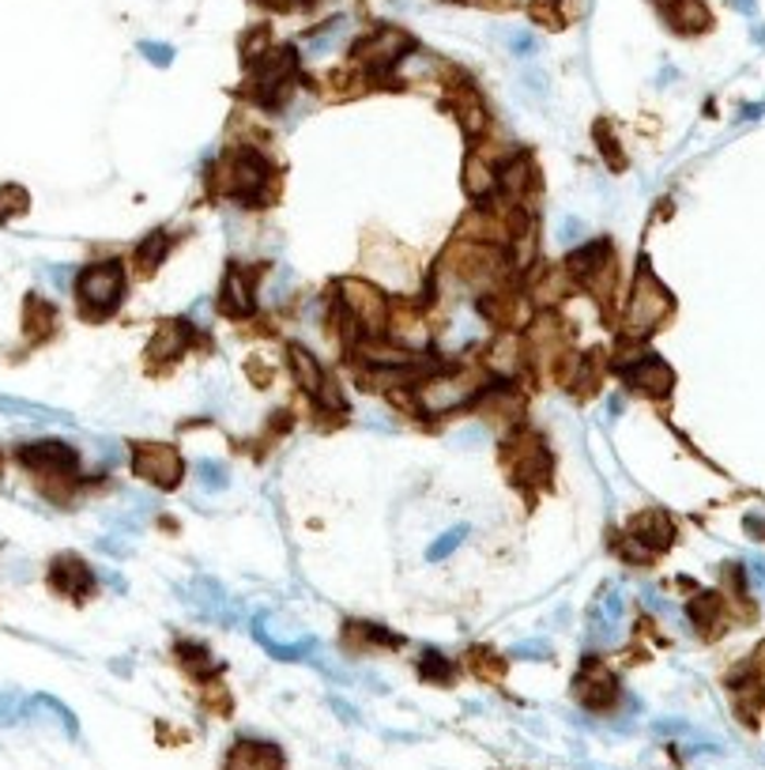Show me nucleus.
Wrapping results in <instances>:
<instances>
[{
  "label": "nucleus",
  "instance_id": "72a5a7b5",
  "mask_svg": "<svg viewBox=\"0 0 765 770\" xmlns=\"http://www.w3.org/2000/svg\"><path fill=\"white\" fill-rule=\"evenodd\" d=\"M242 53H245V61H260V57L268 53V27L250 31L245 43H242Z\"/></svg>",
  "mask_w": 765,
  "mask_h": 770
},
{
  "label": "nucleus",
  "instance_id": "f03ea898",
  "mask_svg": "<svg viewBox=\"0 0 765 770\" xmlns=\"http://www.w3.org/2000/svg\"><path fill=\"white\" fill-rule=\"evenodd\" d=\"M668 314H671L668 288L656 280L653 268L641 265L638 280H633V288H630V306H627V322H622V329H627V337H645V333H653Z\"/></svg>",
  "mask_w": 765,
  "mask_h": 770
},
{
  "label": "nucleus",
  "instance_id": "ddd939ff",
  "mask_svg": "<svg viewBox=\"0 0 765 770\" xmlns=\"http://www.w3.org/2000/svg\"><path fill=\"white\" fill-rule=\"evenodd\" d=\"M223 770H287V756L276 748V744L242 736V741H234L227 748Z\"/></svg>",
  "mask_w": 765,
  "mask_h": 770
},
{
  "label": "nucleus",
  "instance_id": "393cba45",
  "mask_svg": "<svg viewBox=\"0 0 765 770\" xmlns=\"http://www.w3.org/2000/svg\"><path fill=\"white\" fill-rule=\"evenodd\" d=\"M498 185L506 190L513 201H521L524 190L532 185V163L529 155H513V159H506V167L498 170Z\"/></svg>",
  "mask_w": 765,
  "mask_h": 770
},
{
  "label": "nucleus",
  "instance_id": "f3484780",
  "mask_svg": "<svg viewBox=\"0 0 765 770\" xmlns=\"http://www.w3.org/2000/svg\"><path fill=\"white\" fill-rule=\"evenodd\" d=\"M630 548L638 555H648V552H660V548L671 544V521L668 514L660 510H645L630 521Z\"/></svg>",
  "mask_w": 765,
  "mask_h": 770
},
{
  "label": "nucleus",
  "instance_id": "9b49d317",
  "mask_svg": "<svg viewBox=\"0 0 765 770\" xmlns=\"http://www.w3.org/2000/svg\"><path fill=\"white\" fill-rule=\"evenodd\" d=\"M291 371H294V378H299V385L309 393V397L320 400L325 408H332V412H340L343 393H340V385L325 374V366L317 363L314 351L302 348V344H291Z\"/></svg>",
  "mask_w": 765,
  "mask_h": 770
},
{
  "label": "nucleus",
  "instance_id": "7c9ffc66",
  "mask_svg": "<svg viewBox=\"0 0 765 770\" xmlns=\"http://www.w3.org/2000/svg\"><path fill=\"white\" fill-rule=\"evenodd\" d=\"M690 616H694L697 627H713L720 616V597L717 593H702L694 604H690Z\"/></svg>",
  "mask_w": 765,
  "mask_h": 770
},
{
  "label": "nucleus",
  "instance_id": "7ed1b4c3",
  "mask_svg": "<svg viewBox=\"0 0 765 770\" xmlns=\"http://www.w3.org/2000/svg\"><path fill=\"white\" fill-rule=\"evenodd\" d=\"M336 291H340V306H343V314H348V322H355L366 337L385 333L389 314H392L389 294H381L366 280H340L336 284Z\"/></svg>",
  "mask_w": 765,
  "mask_h": 770
},
{
  "label": "nucleus",
  "instance_id": "c9c22d12",
  "mask_svg": "<svg viewBox=\"0 0 765 770\" xmlns=\"http://www.w3.org/2000/svg\"><path fill=\"white\" fill-rule=\"evenodd\" d=\"M509 46H513V53L532 57V53L539 49V38L529 35V31H513V35H509Z\"/></svg>",
  "mask_w": 765,
  "mask_h": 770
},
{
  "label": "nucleus",
  "instance_id": "473e14b6",
  "mask_svg": "<svg viewBox=\"0 0 765 770\" xmlns=\"http://www.w3.org/2000/svg\"><path fill=\"white\" fill-rule=\"evenodd\" d=\"M418 676L423 679H434V684H449L452 679V665L441 653H426L423 661H418Z\"/></svg>",
  "mask_w": 765,
  "mask_h": 770
},
{
  "label": "nucleus",
  "instance_id": "2eb2a0df",
  "mask_svg": "<svg viewBox=\"0 0 765 770\" xmlns=\"http://www.w3.org/2000/svg\"><path fill=\"white\" fill-rule=\"evenodd\" d=\"M506 457H509V465H513V472L521 480H543L547 477V469H550L547 449H543V442L536 438V434H513V438H509Z\"/></svg>",
  "mask_w": 765,
  "mask_h": 770
},
{
  "label": "nucleus",
  "instance_id": "37998d69",
  "mask_svg": "<svg viewBox=\"0 0 765 770\" xmlns=\"http://www.w3.org/2000/svg\"><path fill=\"white\" fill-rule=\"evenodd\" d=\"M731 4H736L739 12H754V0H731Z\"/></svg>",
  "mask_w": 765,
  "mask_h": 770
},
{
  "label": "nucleus",
  "instance_id": "20e7f679",
  "mask_svg": "<svg viewBox=\"0 0 765 770\" xmlns=\"http://www.w3.org/2000/svg\"><path fill=\"white\" fill-rule=\"evenodd\" d=\"M121 288H125V273H121L118 261H98V265H87L84 273L76 276L80 306H84V314L90 317L110 314L121 302Z\"/></svg>",
  "mask_w": 765,
  "mask_h": 770
},
{
  "label": "nucleus",
  "instance_id": "c85d7f7f",
  "mask_svg": "<svg viewBox=\"0 0 765 770\" xmlns=\"http://www.w3.org/2000/svg\"><path fill=\"white\" fill-rule=\"evenodd\" d=\"M343 31H348V20L340 15V20H332V23H325L320 31H314V35H306V49L309 53H325V49L336 46V38H340Z\"/></svg>",
  "mask_w": 765,
  "mask_h": 770
},
{
  "label": "nucleus",
  "instance_id": "f257e3e1",
  "mask_svg": "<svg viewBox=\"0 0 765 770\" xmlns=\"http://www.w3.org/2000/svg\"><path fill=\"white\" fill-rule=\"evenodd\" d=\"M479 389H483L479 366H457V371H441V374H430L426 382H418L415 405L423 416H446L479 397Z\"/></svg>",
  "mask_w": 765,
  "mask_h": 770
},
{
  "label": "nucleus",
  "instance_id": "6e6552de",
  "mask_svg": "<svg viewBox=\"0 0 765 770\" xmlns=\"http://www.w3.org/2000/svg\"><path fill=\"white\" fill-rule=\"evenodd\" d=\"M573 695H578V702L585 710H592V714H611L622 699V687L596 658H588L585 665L578 669V676H573Z\"/></svg>",
  "mask_w": 765,
  "mask_h": 770
},
{
  "label": "nucleus",
  "instance_id": "ea45409f",
  "mask_svg": "<svg viewBox=\"0 0 765 770\" xmlns=\"http://www.w3.org/2000/svg\"><path fill=\"white\" fill-rule=\"evenodd\" d=\"M49 273V280L57 284V288H69V280H72V268H46Z\"/></svg>",
  "mask_w": 765,
  "mask_h": 770
},
{
  "label": "nucleus",
  "instance_id": "b1692460",
  "mask_svg": "<svg viewBox=\"0 0 765 770\" xmlns=\"http://www.w3.org/2000/svg\"><path fill=\"white\" fill-rule=\"evenodd\" d=\"M452 106H457V118H460V129H464V136H479L483 133V103L479 95L472 92V87H460V92H452Z\"/></svg>",
  "mask_w": 765,
  "mask_h": 770
},
{
  "label": "nucleus",
  "instance_id": "aec40b11",
  "mask_svg": "<svg viewBox=\"0 0 765 770\" xmlns=\"http://www.w3.org/2000/svg\"><path fill=\"white\" fill-rule=\"evenodd\" d=\"M189 340H193V325L189 322H162L155 329V337L147 340V356L159 359V363L162 359H174L189 348Z\"/></svg>",
  "mask_w": 765,
  "mask_h": 770
},
{
  "label": "nucleus",
  "instance_id": "c03bdc74",
  "mask_svg": "<svg viewBox=\"0 0 765 770\" xmlns=\"http://www.w3.org/2000/svg\"><path fill=\"white\" fill-rule=\"evenodd\" d=\"M758 665L765 669V646H762V650H758Z\"/></svg>",
  "mask_w": 765,
  "mask_h": 770
},
{
  "label": "nucleus",
  "instance_id": "4be33fe9",
  "mask_svg": "<svg viewBox=\"0 0 765 770\" xmlns=\"http://www.w3.org/2000/svg\"><path fill=\"white\" fill-rule=\"evenodd\" d=\"M0 412L4 416H15V420H35V423H64L72 428V416L61 412V408H46V405H35V400H20V397H0Z\"/></svg>",
  "mask_w": 765,
  "mask_h": 770
},
{
  "label": "nucleus",
  "instance_id": "412c9836",
  "mask_svg": "<svg viewBox=\"0 0 765 770\" xmlns=\"http://www.w3.org/2000/svg\"><path fill=\"white\" fill-rule=\"evenodd\" d=\"M464 190L472 201H490L498 190V175H495V167H490L487 159H483L479 152H472L464 159Z\"/></svg>",
  "mask_w": 765,
  "mask_h": 770
},
{
  "label": "nucleus",
  "instance_id": "79ce46f5",
  "mask_svg": "<svg viewBox=\"0 0 765 770\" xmlns=\"http://www.w3.org/2000/svg\"><path fill=\"white\" fill-rule=\"evenodd\" d=\"M102 552H110V555H129V544H121V540H102Z\"/></svg>",
  "mask_w": 765,
  "mask_h": 770
},
{
  "label": "nucleus",
  "instance_id": "c756f323",
  "mask_svg": "<svg viewBox=\"0 0 765 770\" xmlns=\"http://www.w3.org/2000/svg\"><path fill=\"white\" fill-rule=\"evenodd\" d=\"M196 593H201V609L204 612H211V616H219V612H227V597H223V589L216 586V581H208V578H196Z\"/></svg>",
  "mask_w": 765,
  "mask_h": 770
},
{
  "label": "nucleus",
  "instance_id": "4c0bfd02",
  "mask_svg": "<svg viewBox=\"0 0 765 770\" xmlns=\"http://www.w3.org/2000/svg\"><path fill=\"white\" fill-rule=\"evenodd\" d=\"M581 231H585V224L581 219H562V227H558V239H562L566 245H573L581 239Z\"/></svg>",
  "mask_w": 765,
  "mask_h": 770
},
{
  "label": "nucleus",
  "instance_id": "a878e982",
  "mask_svg": "<svg viewBox=\"0 0 765 770\" xmlns=\"http://www.w3.org/2000/svg\"><path fill=\"white\" fill-rule=\"evenodd\" d=\"M167 253H170V234H162V231L147 234V239L136 245V261H139V268H155L162 257H167Z\"/></svg>",
  "mask_w": 765,
  "mask_h": 770
},
{
  "label": "nucleus",
  "instance_id": "a18cd8bd",
  "mask_svg": "<svg viewBox=\"0 0 765 770\" xmlns=\"http://www.w3.org/2000/svg\"><path fill=\"white\" fill-rule=\"evenodd\" d=\"M302 4H317V0H302Z\"/></svg>",
  "mask_w": 765,
  "mask_h": 770
},
{
  "label": "nucleus",
  "instance_id": "9d476101",
  "mask_svg": "<svg viewBox=\"0 0 765 770\" xmlns=\"http://www.w3.org/2000/svg\"><path fill=\"white\" fill-rule=\"evenodd\" d=\"M133 472L155 488H178L181 483V454L167 442H139L133 449Z\"/></svg>",
  "mask_w": 765,
  "mask_h": 770
},
{
  "label": "nucleus",
  "instance_id": "5701e85b",
  "mask_svg": "<svg viewBox=\"0 0 765 770\" xmlns=\"http://www.w3.org/2000/svg\"><path fill=\"white\" fill-rule=\"evenodd\" d=\"M57 325V310L49 306L46 299H38V294H31L27 306H23V333H27V340H46L49 333H53Z\"/></svg>",
  "mask_w": 765,
  "mask_h": 770
},
{
  "label": "nucleus",
  "instance_id": "f704fd0d",
  "mask_svg": "<svg viewBox=\"0 0 765 770\" xmlns=\"http://www.w3.org/2000/svg\"><path fill=\"white\" fill-rule=\"evenodd\" d=\"M139 53H144L151 64H159V69H167V64L174 61V46H167V43H139Z\"/></svg>",
  "mask_w": 765,
  "mask_h": 770
},
{
  "label": "nucleus",
  "instance_id": "a19ab883",
  "mask_svg": "<svg viewBox=\"0 0 765 770\" xmlns=\"http://www.w3.org/2000/svg\"><path fill=\"white\" fill-rule=\"evenodd\" d=\"M517 658H524V653H539V658H543V653H547V642H524V646H517Z\"/></svg>",
  "mask_w": 765,
  "mask_h": 770
},
{
  "label": "nucleus",
  "instance_id": "1a4fd4ad",
  "mask_svg": "<svg viewBox=\"0 0 765 770\" xmlns=\"http://www.w3.org/2000/svg\"><path fill=\"white\" fill-rule=\"evenodd\" d=\"M415 53V43H411L408 31H397V27H381L374 31L369 38H362L355 46V61L362 69L369 72H385V69H397L404 57Z\"/></svg>",
  "mask_w": 765,
  "mask_h": 770
},
{
  "label": "nucleus",
  "instance_id": "f8f14e48",
  "mask_svg": "<svg viewBox=\"0 0 765 770\" xmlns=\"http://www.w3.org/2000/svg\"><path fill=\"white\" fill-rule=\"evenodd\" d=\"M294 76H299V53L294 49H271L257 64V87L265 103L276 106L283 95L294 92Z\"/></svg>",
  "mask_w": 765,
  "mask_h": 770
},
{
  "label": "nucleus",
  "instance_id": "423d86ee",
  "mask_svg": "<svg viewBox=\"0 0 765 770\" xmlns=\"http://www.w3.org/2000/svg\"><path fill=\"white\" fill-rule=\"evenodd\" d=\"M20 465L23 469H31L35 477H46V480H76L80 472V457L76 449L69 446V442H27V446H20Z\"/></svg>",
  "mask_w": 765,
  "mask_h": 770
},
{
  "label": "nucleus",
  "instance_id": "0eeeda50",
  "mask_svg": "<svg viewBox=\"0 0 765 770\" xmlns=\"http://www.w3.org/2000/svg\"><path fill=\"white\" fill-rule=\"evenodd\" d=\"M570 280H578L581 288H588L592 294H607L615 288V257L607 242H588L581 250L570 253V268H566Z\"/></svg>",
  "mask_w": 765,
  "mask_h": 770
},
{
  "label": "nucleus",
  "instance_id": "39448f33",
  "mask_svg": "<svg viewBox=\"0 0 765 770\" xmlns=\"http://www.w3.org/2000/svg\"><path fill=\"white\" fill-rule=\"evenodd\" d=\"M227 193L242 204H260L268 193V178H271V167L260 152L253 147H238L234 155L227 159Z\"/></svg>",
  "mask_w": 765,
  "mask_h": 770
},
{
  "label": "nucleus",
  "instance_id": "58836bf2",
  "mask_svg": "<svg viewBox=\"0 0 765 770\" xmlns=\"http://www.w3.org/2000/svg\"><path fill=\"white\" fill-rule=\"evenodd\" d=\"M746 578L754 581V589H758V593H765V560H751V563H746Z\"/></svg>",
  "mask_w": 765,
  "mask_h": 770
},
{
  "label": "nucleus",
  "instance_id": "bb28decb",
  "mask_svg": "<svg viewBox=\"0 0 765 770\" xmlns=\"http://www.w3.org/2000/svg\"><path fill=\"white\" fill-rule=\"evenodd\" d=\"M31 204V193L23 185H0V224L12 216H23Z\"/></svg>",
  "mask_w": 765,
  "mask_h": 770
},
{
  "label": "nucleus",
  "instance_id": "2f4dec72",
  "mask_svg": "<svg viewBox=\"0 0 765 770\" xmlns=\"http://www.w3.org/2000/svg\"><path fill=\"white\" fill-rule=\"evenodd\" d=\"M196 480H201L204 491H223L230 483L227 469L219 461H196Z\"/></svg>",
  "mask_w": 765,
  "mask_h": 770
},
{
  "label": "nucleus",
  "instance_id": "6ab92c4d",
  "mask_svg": "<svg viewBox=\"0 0 765 770\" xmlns=\"http://www.w3.org/2000/svg\"><path fill=\"white\" fill-rule=\"evenodd\" d=\"M90 581H95V578H90L87 563L80 560V555H61V560H53V570H49V586H53L61 597H87Z\"/></svg>",
  "mask_w": 765,
  "mask_h": 770
},
{
  "label": "nucleus",
  "instance_id": "dca6fc26",
  "mask_svg": "<svg viewBox=\"0 0 765 770\" xmlns=\"http://www.w3.org/2000/svg\"><path fill=\"white\" fill-rule=\"evenodd\" d=\"M627 382L633 389L648 393V397H668L671 385H676V374L660 356H641L627 366Z\"/></svg>",
  "mask_w": 765,
  "mask_h": 770
},
{
  "label": "nucleus",
  "instance_id": "a211bd4d",
  "mask_svg": "<svg viewBox=\"0 0 765 770\" xmlns=\"http://www.w3.org/2000/svg\"><path fill=\"white\" fill-rule=\"evenodd\" d=\"M223 310L230 317H245L253 314V306H257V273H250V268H230L227 280H223Z\"/></svg>",
  "mask_w": 765,
  "mask_h": 770
},
{
  "label": "nucleus",
  "instance_id": "e433bc0d",
  "mask_svg": "<svg viewBox=\"0 0 765 770\" xmlns=\"http://www.w3.org/2000/svg\"><path fill=\"white\" fill-rule=\"evenodd\" d=\"M475 673H483L487 679H498L501 676V658H495V653H475Z\"/></svg>",
  "mask_w": 765,
  "mask_h": 770
},
{
  "label": "nucleus",
  "instance_id": "4468645a",
  "mask_svg": "<svg viewBox=\"0 0 765 770\" xmlns=\"http://www.w3.org/2000/svg\"><path fill=\"white\" fill-rule=\"evenodd\" d=\"M664 23L679 35H702V31L713 27V12L705 0H656Z\"/></svg>",
  "mask_w": 765,
  "mask_h": 770
},
{
  "label": "nucleus",
  "instance_id": "cd10ccee",
  "mask_svg": "<svg viewBox=\"0 0 765 770\" xmlns=\"http://www.w3.org/2000/svg\"><path fill=\"white\" fill-rule=\"evenodd\" d=\"M464 537H467V526H457V529L441 532V537L434 540L430 548H426V560H430V563H441V560H449V555L457 552L460 544H464Z\"/></svg>",
  "mask_w": 765,
  "mask_h": 770
}]
</instances>
